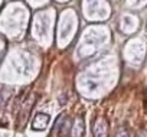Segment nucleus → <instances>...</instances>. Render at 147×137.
<instances>
[{
	"instance_id": "4",
	"label": "nucleus",
	"mask_w": 147,
	"mask_h": 137,
	"mask_svg": "<svg viewBox=\"0 0 147 137\" xmlns=\"http://www.w3.org/2000/svg\"><path fill=\"white\" fill-rule=\"evenodd\" d=\"M117 137H130V136H128V131L123 128V130H120V131H118V134H117Z\"/></svg>"
},
{
	"instance_id": "1",
	"label": "nucleus",
	"mask_w": 147,
	"mask_h": 137,
	"mask_svg": "<svg viewBox=\"0 0 147 137\" xmlns=\"http://www.w3.org/2000/svg\"><path fill=\"white\" fill-rule=\"evenodd\" d=\"M49 123V115L45 114V113H38L33 118V123H32V127L36 128V130H43Z\"/></svg>"
},
{
	"instance_id": "3",
	"label": "nucleus",
	"mask_w": 147,
	"mask_h": 137,
	"mask_svg": "<svg viewBox=\"0 0 147 137\" xmlns=\"http://www.w3.org/2000/svg\"><path fill=\"white\" fill-rule=\"evenodd\" d=\"M71 133H72V137H81L84 134V121H82V118L78 117L75 120V126L72 127Z\"/></svg>"
},
{
	"instance_id": "5",
	"label": "nucleus",
	"mask_w": 147,
	"mask_h": 137,
	"mask_svg": "<svg viewBox=\"0 0 147 137\" xmlns=\"http://www.w3.org/2000/svg\"><path fill=\"white\" fill-rule=\"evenodd\" d=\"M137 137H147V131L146 130H140L137 133Z\"/></svg>"
},
{
	"instance_id": "2",
	"label": "nucleus",
	"mask_w": 147,
	"mask_h": 137,
	"mask_svg": "<svg viewBox=\"0 0 147 137\" xmlns=\"http://www.w3.org/2000/svg\"><path fill=\"white\" fill-rule=\"evenodd\" d=\"M107 131H108V127H107V121L104 118H100L94 127V134L95 137H107Z\"/></svg>"
}]
</instances>
